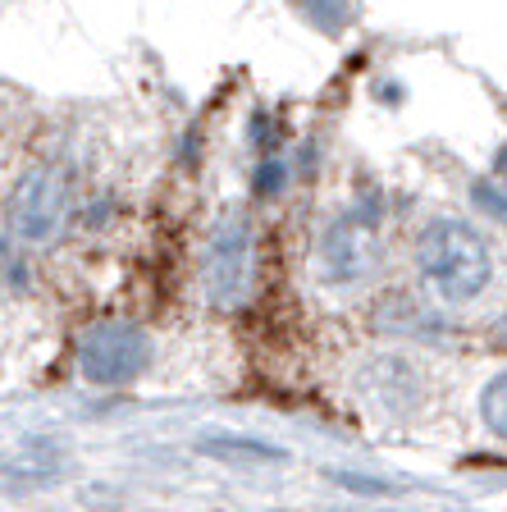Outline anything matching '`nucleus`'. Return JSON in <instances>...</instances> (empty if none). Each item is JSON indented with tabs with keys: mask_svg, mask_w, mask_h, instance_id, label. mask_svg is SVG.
Here are the masks:
<instances>
[{
	"mask_svg": "<svg viewBox=\"0 0 507 512\" xmlns=\"http://www.w3.org/2000/svg\"><path fill=\"white\" fill-rule=\"evenodd\" d=\"M416 270L444 307H466L494 284V247L462 215H434L416 234Z\"/></svg>",
	"mask_w": 507,
	"mask_h": 512,
	"instance_id": "1",
	"label": "nucleus"
},
{
	"mask_svg": "<svg viewBox=\"0 0 507 512\" xmlns=\"http://www.w3.org/2000/svg\"><path fill=\"white\" fill-rule=\"evenodd\" d=\"M256 284V224L247 211H224L201 247V288L211 307L233 311L252 298Z\"/></svg>",
	"mask_w": 507,
	"mask_h": 512,
	"instance_id": "2",
	"label": "nucleus"
},
{
	"mask_svg": "<svg viewBox=\"0 0 507 512\" xmlns=\"http://www.w3.org/2000/svg\"><path fill=\"white\" fill-rule=\"evenodd\" d=\"M74 215V183L60 165H28L5 197V224L19 243L46 247L64 234Z\"/></svg>",
	"mask_w": 507,
	"mask_h": 512,
	"instance_id": "3",
	"label": "nucleus"
},
{
	"mask_svg": "<svg viewBox=\"0 0 507 512\" xmlns=\"http://www.w3.org/2000/svg\"><path fill=\"white\" fill-rule=\"evenodd\" d=\"M380 266V215L370 206L334 215L316 247V275L325 288H357Z\"/></svg>",
	"mask_w": 507,
	"mask_h": 512,
	"instance_id": "4",
	"label": "nucleus"
},
{
	"mask_svg": "<svg viewBox=\"0 0 507 512\" xmlns=\"http://www.w3.org/2000/svg\"><path fill=\"white\" fill-rule=\"evenodd\" d=\"M151 366V334L133 320H96L78 339V375L87 384H133Z\"/></svg>",
	"mask_w": 507,
	"mask_h": 512,
	"instance_id": "5",
	"label": "nucleus"
},
{
	"mask_svg": "<svg viewBox=\"0 0 507 512\" xmlns=\"http://www.w3.org/2000/svg\"><path fill=\"white\" fill-rule=\"evenodd\" d=\"M201 453L220 462H247V467H265V462H284V448L261 444V439H238V435H211L201 439Z\"/></svg>",
	"mask_w": 507,
	"mask_h": 512,
	"instance_id": "6",
	"label": "nucleus"
},
{
	"mask_svg": "<svg viewBox=\"0 0 507 512\" xmlns=\"http://www.w3.org/2000/svg\"><path fill=\"white\" fill-rule=\"evenodd\" d=\"M293 10L302 14V23H311L325 37H338L348 32L361 14V0H293Z\"/></svg>",
	"mask_w": 507,
	"mask_h": 512,
	"instance_id": "7",
	"label": "nucleus"
},
{
	"mask_svg": "<svg viewBox=\"0 0 507 512\" xmlns=\"http://www.w3.org/2000/svg\"><path fill=\"white\" fill-rule=\"evenodd\" d=\"M480 421L507 444V371H498L494 380L480 389Z\"/></svg>",
	"mask_w": 507,
	"mask_h": 512,
	"instance_id": "8",
	"label": "nucleus"
},
{
	"mask_svg": "<svg viewBox=\"0 0 507 512\" xmlns=\"http://www.w3.org/2000/svg\"><path fill=\"white\" fill-rule=\"evenodd\" d=\"M284 183H288V170H284V160L279 156H265L261 165H256V192H261V197L284 192Z\"/></svg>",
	"mask_w": 507,
	"mask_h": 512,
	"instance_id": "9",
	"label": "nucleus"
},
{
	"mask_svg": "<svg viewBox=\"0 0 507 512\" xmlns=\"http://www.w3.org/2000/svg\"><path fill=\"white\" fill-rule=\"evenodd\" d=\"M476 202L485 206L494 220L507 224V192H503V188H494V183H476Z\"/></svg>",
	"mask_w": 507,
	"mask_h": 512,
	"instance_id": "10",
	"label": "nucleus"
},
{
	"mask_svg": "<svg viewBox=\"0 0 507 512\" xmlns=\"http://www.w3.org/2000/svg\"><path fill=\"white\" fill-rule=\"evenodd\" d=\"M498 334H503V343H507V316H503V320H498Z\"/></svg>",
	"mask_w": 507,
	"mask_h": 512,
	"instance_id": "11",
	"label": "nucleus"
}]
</instances>
